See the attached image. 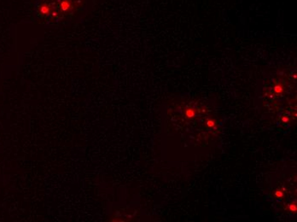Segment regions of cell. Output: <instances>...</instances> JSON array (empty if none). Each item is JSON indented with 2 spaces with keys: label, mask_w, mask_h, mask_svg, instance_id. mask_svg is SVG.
<instances>
[{
  "label": "cell",
  "mask_w": 297,
  "mask_h": 222,
  "mask_svg": "<svg viewBox=\"0 0 297 222\" xmlns=\"http://www.w3.org/2000/svg\"><path fill=\"white\" fill-rule=\"evenodd\" d=\"M275 196H276L278 198H280V197H282L284 196V191H277L276 192H275Z\"/></svg>",
  "instance_id": "cell-3"
},
{
  "label": "cell",
  "mask_w": 297,
  "mask_h": 222,
  "mask_svg": "<svg viewBox=\"0 0 297 222\" xmlns=\"http://www.w3.org/2000/svg\"><path fill=\"white\" fill-rule=\"evenodd\" d=\"M289 210L291 211V212H294V213H295L297 211V208L295 204H290V205H289Z\"/></svg>",
  "instance_id": "cell-2"
},
{
  "label": "cell",
  "mask_w": 297,
  "mask_h": 222,
  "mask_svg": "<svg viewBox=\"0 0 297 222\" xmlns=\"http://www.w3.org/2000/svg\"><path fill=\"white\" fill-rule=\"evenodd\" d=\"M49 12H50V7H49V6H47V5H45V4L41 5V6L39 7V13H40L41 15L46 16V15L49 14Z\"/></svg>",
  "instance_id": "cell-1"
}]
</instances>
